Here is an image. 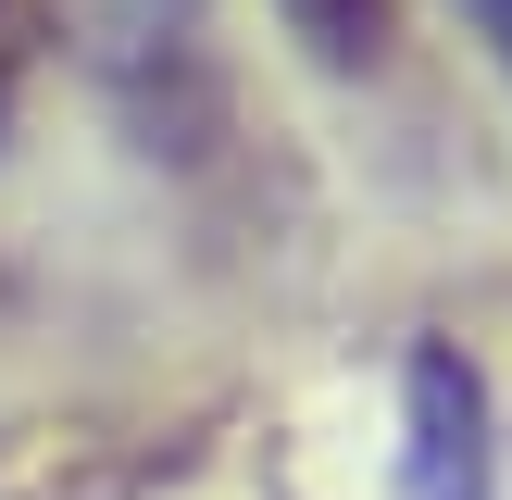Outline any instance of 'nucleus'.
Wrapping results in <instances>:
<instances>
[{
    "mask_svg": "<svg viewBox=\"0 0 512 500\" xmlns=\"http://www.w3.org/2000/svg\"><path fill=\"white\" fill-rule=\"evenodd\" d=\"M13 63H25V0H0V100H13Z\"/></svg>",
    "mask_w": 512,
    "mask_h": 500,
    "instance_id": "4",
    "label": "nucleus"
},
{
    "mask_svg": "<svg viewBox=\"0 0 512 500\" xmlns=\"http://www.w3.org/2000/svg\"><path fill=\"white\" fill-rule=\"evenodd\" d=\"M275 13H288V38L313 50V63H338V75L388 63V38H400V0H275Z\"/></svg>",
    "mask_w": 512,
    "mask_h": 500,
    "instance_id": "2",
    "label": "nucleus"
},
{
    "mask_svg": "<svg viewBox=\"0 0 512 500\" xmlns=\"http://www.w3.org/2000/svg\"><path fill=\"white\" fill-rule=\"evenodd\" d=\"M413 500H475V375L450 350L413 363Z\"/></svg>",
    "mask_w": 512,
    "mask_h": 500,
    "instance_id": "1",
    "label": "nucleus"
},
{
    "mask_svg": "<svg viewBox=\"0 0 512 500\" xmlns=\"http://www.w3.org/2000/svg\"><path fill=\"white\" fill-rule=\"evenodd\" d=\"M463 13H475V38L500 50V75H512V0H463Z\"/></svg>",
    "mask_w": 512,
    "mask_h": 500,
    "instance_id": "3",
    "label": "nucleus"
}]
</instances>
